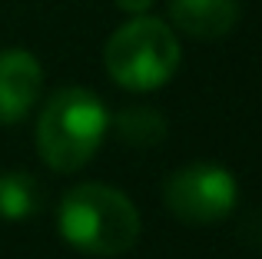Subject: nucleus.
Segmentation results:
<instances>
[{"mask_svg": "<svg viewBox=\"0 0 262 259\" xmlns=\"http://www.w3.org/2000/svg\"><path fill=\"white\" fill-rule=\"evenodd\" d=\"M110 130L106 103L86 87L57 90L37 120V153L57 173H73L96 156Z\"/></svg>", "mask_w": 262, "mask_h": 259, "instance_id": "2", "label": "nucleus"}, {"mask_svg": "<svg viewBox=\"0 0 262 259\" xmlns=\"http://www.w3.org/2000/svg\"><path fill=\"white\" fill-rule=\"evenodd\" d=\"M179 60L183 50L173 27L146 13H136L129 24L116 27L103 50V63L113 83L133 93L160 90L163 83H169L179 70Z\"/></svg>", "mask_w": 262, "mask_h": 259, "instance_id": "3", "label": "nucleus"}, {"mask_svg": "<svg viewBox=\"0 0 262 259\" xmlns=\"http://www.w3.org/2000/svg\"><path fill=\"white\" fill-rule=\"evenodd\" d=\"M163 200L176 220L203 226V223H216L232 213L239 200V183L219 163H189L169 173Z\"/></svg>", "mask_w": 262, "mask_h": 259, "instance_id": "4", "label": "nucleus"}, {"mask_svg": "<svg viewBox=\"0 0 262 259\" xmlns=\"http://www.w3.org/2000/svg\"><path fill=\"white\" fill-rule=\"evenodd\" d=\"M60 236L86 256H123L140 240V209L123 189L106 183H77L57 209Z\"/></svg>", "mask_w": 262, "mask_h": 259, "instance_id": "1", "label": "nucleus"}, {"mask_svg": "<svg viewBox=\"0 0 262 259\" xmlns=\"http://www.w3.org/2000/svg\"><path fill=\"white\" fill-rule=\"evenodd\" d=\"M43 90V67L30 50H0V126H13L30 113Z\"/></svg>", "mask_w": 262, "mask_h": 259, "instance_id": "5", "label": "nucleus"}, {"mask_svg": "<svg viewBox=\"0 0 262 259\" xmlns=\"http://www.w3.org/2000/svg\"><path fill=\"white\" fill-rule=\"evenodd\" d=\"M113 4L126 13H146L149 7H153V0H113Z\"/></svg>", "mask_w": 262, "mask_h": 259, "instance_id": "9", "label": "nucleus"}, {"mask_svg": "<svg viewBox=\"0 0 262 259\" xmlns=\"http://www.w3.org/2000/svg\"><path fill=\"white\" fill-rule=\"evenodd\" d=\"M40 189L27 169H4L0 173V216L4 220H27L37 209Z\"/></svg>", "mask_w": 262, "mask_h": 259, "instance_id": "7", "label": "nucleus"}, {"mask_svg": "<svg viewBox=\"0 0 262 259\" xmlns=\"http://www.w3.org/2000/svg\"><path fill=\"white\" fill-rule=\"evenodd\" d=\"M169 20L196 40H219L239 24V0H169Z\"/></svg>", "mask_w": 262, "mask_h": 259, "instance_id": "6", "label": "nucleus"}, {"mask_svg": "<svg viewBox=\"0 0 262 259\" xmlns=\"http://www.w3.org/2000/svg\"><path fill=\"white\" fill-rule=\"evenodd\" d=\"M116 126V133L133 146H156L166 136V120L153 106H126L116 120H110Z\"/></svg>", "mask_w": 262, "mask_h": 259, "instance_id": "8", "label": "nucleus"}]
</instances>
